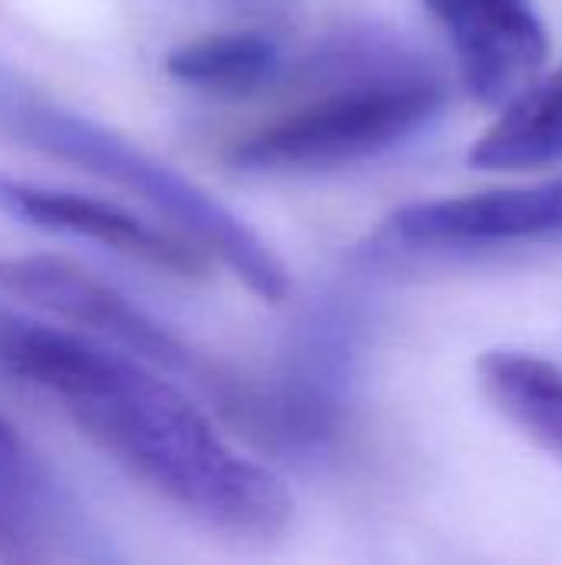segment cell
Wrapping results in <instances>:
<instances>
[{"label":"cell","instance_id":"obj_11","mask_svg":"<svg viewBox=\"0 0 562 565\" xmlns=\"http://www.w3.org/2000/svg\"><path fill=\"white\" fill-rule=\"evenodd\" d=\"M477 374L503 417L562 457V367L527 351H487Z\"/></svg>","mask_w":562,"mask_h":565},{"label":"cell","instance_id":"obj_7","mask_svg":"<svg viewBox=\"0 0 562 565\" xmlns=\"http://www.w3.org/2000/svg\"><path fill=\"white\" fill-rule=\"evenodd\" d=\"M0 209L33 228L86 238L132 262H142V265H152L182 278H199L205 271L202 248L192 245L185 235L142 222L139 215L119 205H109L103 199L0 175Z\"/></svg>","mask_w":562,"mask_h":565},{"label":"cell","instance_id":"obj_9","mask_svg":"<svg viewBox=\"0 0 562 565\" xmlns=\"http://www.w3.org/2000/svg\"><path fill=\"white\" fill-rule=\"evenodd\" d=\"M282 70V46L265 30H229L179 43L166 56V73L185 86L242 96L272 83Z\"/></svg>","mask_w":562,"mask_h":565},{"label":"cell","instance_id":"obj_12","mask_svg":"<svg viewBox=\"0 0 562 565\" xmlns=\"http://www.w3.org/2000/svg\"><path fill=\"white\" fill-rule=\"evenodd\" d=\"M7 321H10V315H7V311H0V341H3V331H7Z\"/></svg>","mask_w":562,"mask_h":565},{"label":"cell","instance_id":"obj_3","mask_svg":"<svg viewBox=\"0 0 562 565\" xmlns=\"http://www.w3.org/2000/svg\"><path fill=\"white\" fill-rule=\"evenodd\" d=\"M338 66V89L238 139L229 162L255 175L344 169L417 136L447 103L444 79L404 46L361 43Z\"/></svg>","mask_w":562,"mask_h":565},{"label":"cell","instance_id":"obj_2","mask_svg":"<svg viewBox=\"0 0 562 565\" xmlns=\"http://www.w3.org/2000/svg\"><path fill=\"white\" fill-rule=\"evenodd\" d=\"M0 132L139 195L202 252L219 255L258 298L282 301L288 295L282 258L242 215L119 132L7 79H0Z\"/></svg>","mask_w":562,"mask_h":565},{"label":"cell","instance_id":"obj_4","mask_svg":"<svg viewBox=\"0 0 562 565\" xmlns=\"http://www.w3.org/2000/svg\"><path fill=\"white\" fill-rule=\"evenodd\" d=\"M0 288L76 324L89 328L113 344H119L136 361L169 371L176 377H185L189 384L202 387L212 401L225 404L235 420L262 427L265 417V397L245 387L242 381L229 377L215 361L199 354L189 341H182L176 331H169L159 318H152L146 308L129 301L113 285L99 281L96 275L50 255H30V258H3L0 262Z\"/></svg>","mask_w":562,"mask_h":565},{"label":"cell","instance_id":"obj_10","mask_svg":"<svg viewBox=\"0 0 562 565\" xmlns=\"http://www.w3.org/2000/svg\"><path fill=\"white\" fill-rule=\"evenodd\" d=\"M53 523V483L23 437L0 417V559H36Z\"/></svg>","mask_w":562,"mask_h":565},{"label":"cell","instance_id":"obj_5","mask_svg":"<svg viewBox=\"0 0 562 565\" xmlns=\"http://www.w3.org/2000/svg\"><path fill=\"white\" fill-rule=\"evenodd\" d=\"M381 252H480L527 242H562V175L523 189L411 202L384 218Z\"/></svg>","mask_w":562,"mask_h":565},{"label":"cell","instance_id":"obj_1","mask_svg":"<svg viewBox=\"0 0 562 565\" xmlns=\"http://www.w3.org/2000/svg\"><path fill=\"white\" fill-rule=\"evenodd\" d=\"M0 374L60 401L106 457L192 520L242 540H275L288 526L285 483L232 450L209 417L149 364L10 315Z\"/></svg>","mask_w":562,"mask_h":565},{"label":"cell","instance_id":"obj_6","mask_svg":"<svg viewBox=\"0 0 562 565\" xmlns=\"http://www.w3.org/2000/svg\"><path fill=\"white\" fill-rule=\"evenodd\" d=\"M444 26L467 93L484 106H507L550 56L547 26L533 0H424Z\"/></svg>","mask_w":562,"mask_h":565},{"label":"cell","instance_id":"obj_8","mask_svg":"<svg viewBox=\"0 0 562 565\" xmlns=\"http://www.w3.org/2000/svg\"><path fill=\"white\" fill-rule=\"evenodd\" d=\"M467 162L487 172L562 162V63L503 106V116L474 142Z\"/></svg>","mask_w":562,"mask_h":565}]
</instances>
